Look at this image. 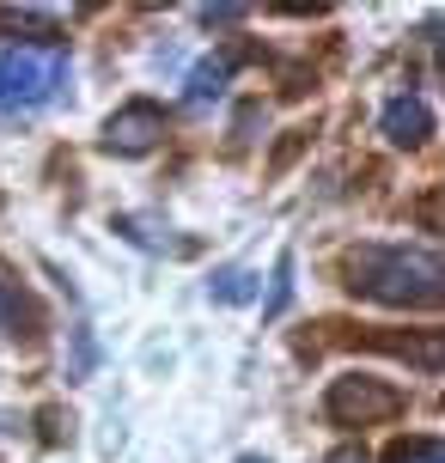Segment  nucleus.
<instances>
[{
	"instance_id": "obj_1",
	"label": "nucleus",
	"mask_w": 445,
	"mask_h": 463,
	"mask_svg": "<svg viewBox=\"0 0 445 463\" xmlns=\"http://www.w3.org/2000/svg\"><path fill=\"white\" fill-rule=\"evenodd\" d=\"M342 280L348 293L397 311H433L440 305V256L409 250V244H354L342 250Z\"/></svg>"
},
{
	"instance_id": "obj_2",
	"label": "nucleus",
	"mask_w": 445,
	"mask_h": 463,
	"mask_svg": "<svg viewBox=\"0 0 445 463\" xmlns=\"http://www.w3.org/2000/svg\"><path fill=\"white\" fill-rule=\"evenodd\" d=\"M68 55L55 43H0V110H37L62 92Z\"/></svg>"
},
{
	"instance_id": "obj_3",
	"label": "nucleus",
	"mask_w": 445,
	"mask_h": 463,
	"mask_svg": "<svg viewBox=\"0 0 445 463\" xmlns=\"http://www.w3.org/2000/svg\"><path fill=\"white\" fill-rule=\"evenodd\" d=\"M409 409V396L397 384H384V378H366V372H348V378H336L324 396V415L336 427H378V420H397Z\"/></svg>"
},
{
	"instance_id": "obj_4",
	"label": "nucleus",
	"mask_w": 445,
	"mask_h": 463,
	"mask_svg": "<svg viewBox=\"0 0 445 463\" xmlns=\"http://www.w3.org/2000/svg\"><path fill=\"white\" fill-rule=\"evenodd\" d=\"M159 140H165V110L147 104V98L122 104V110L104 122V146H110V153H153Z\"/></svg>"
},
{
	"instance_id": "obj_5",
	"label": "nucleus",
	"mask_w": 445,
	"mask_h": 463,
	"mask_svg": "<svg viewBox=\"0 0 445 463\" xmlns=\"http://www.w3.org/2000/svg\"><path fill=\"white\" fill-rule=\"evenodd\" d=\"M378 128H384L391 146H421V140L433 135V116H427L421 98H391L384 116H378Z\"/></svg>"
},
{
	"instance_id": "obj_6",
	"label": "nucleus",
	"mask_w": 445,
	"mask_h": 463,
	"mask_svg": "<svg viewBox=\"0 0 445 463\" xmlns=\"http://www.w3.org/2000/svg\"><path fill=\"white\" fill-rule=\"evenodd\" d=\"M37 329H43V305L31 299L19 280L0 275V335H24V342H31Z\"/></svg>"
},
{
	"instance_id": "obj_7",
	"label": "nucleus",
	"mask_w": 445,
	"mask_h": 463,
	"mask_svg": "<svg viewBox=\"0 0 445 463\" xmlns=\"http://www.w3.org/2000/svg\"><path fill=\"white\" fill-rule=\"evenodd\" d=\"M238 61H244V49H220V55H208V61H195V68H189V92H184V98L202 110L208 98L226 92V80L238 73Z\"/></svg>"
},
{
	"instance_id": "obj_8",
	"label": "nucleus",
	"mask_w": 445,
	"mask_h": 463,
	"mask_svg": "<svg viewBox=\"0 0 445 463\" xmlns=\"http://www.w3.org/2000/svg\"><path fill=\"white\" fill-rule=\"evenodd\" d=\"M208 293H213L220 305H251L262 287H257V275H251V269H220V275L208 280Z\"/></svg>"
},
{
	"instance_id": "obj_9",
	"label": "nucleus",
	"mask_w": 445,
	"mask_h": 463,
	"mask_svg": "<svg viewBox=\"0 0 445 463\" xmlns=\"http://www.w3.org/2000/svg\"><path fill=\"white\" fill-rule=\"evenodd\" d=\"M384 463H445V445L433 439V433H421V439H397Z\"/></svg>"
},
{
	"instance_id": "obj_10",
	"label": "nucleus",
	"mask_w": 445,
	"mask_h": 463,
	"mask_svg": "<svg viewBox=\"0 0 445 463\" xmlns=\"http://www.w3.org/2000/svg\"><path fill=\"white\" fill-rule=\"evenodd\" d=\"M287 293H293V256H281V262H275V293H269V311H281Z\"/></svg>"
},
{
	"instance_id": "obj_11",
	"label": "nucleus",
	"mask_w": 445,
	"mask_h": 463,
	"mask_svg": "<svg viewBox=\"0 0 445 463\" xmlns=\"http://www.w3.org/2000/svg\"><path fill=\"white\" fill-rule=\"evenodd\" d=\"M202 19L208 24H232V19H244V6H202Z\"/></svg>"
},
{
	"instance_id": "obj_12",
	"label": "nucleus",
	"mask_w": 445,
	"mask_h": 463,
	"mask_svg": "<svg viewBox=\"0 0 445 463\" xmlns=\"http://www.w3.org/2000/svg\"><path fill=\"white\" fill-rule=\"evenodd\" d=\"M324 463H373V458H366V451H360V445H342V451H329Z\"/></svg>"
}]
</instances>
